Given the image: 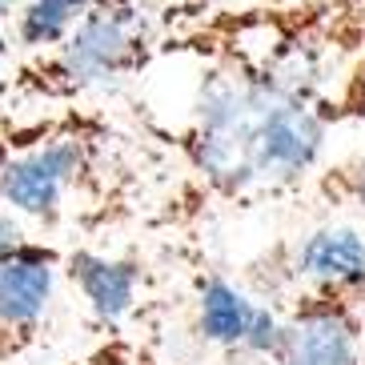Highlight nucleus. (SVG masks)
Segmentation results:
<instances>
[{"instance_id":"39448f33","label":"nucleus","mask_w":365,"mask_h":365,"mask_svg":"<svg viewBox=\"0 0 365 365\" xmlns=\"http://www.w3.org/2000/svg\"><path fill=\"white\" fill-rule=\"evenodd\" d=\"M269 281H257L249 289L257 297L273 293H317L337 297L361 309L365 305V233L354 225H317L285 241L269 253Z\"/></svg>"},{"instance_id":"ddd939ff","label":"nucleus","mask_w":365,"mask_h":365,"mask_svg":"<svg viewBox=\"0 0 365 365\" xmlns=\"http://www.w3.org/2000/svg\"><path fill=\"white\" fill-rule=\"evenodd\" d=\"M68 365H161V361L145 345L125 337V329H117V333H108V341H101L97 349H88L85 357H76Z\"/></svg>"},{"instance_id":"4468645a","label":"nucleus","mask_w":365,"mask_h":365,"mask_svg":"<svg viewBox=\"0 0 365 365\" xmlns=\"http://www.w3.org/2000/svg\"><path fill=\"white\" fill-rule=\"evenodd\" d=\"M24 237H29V225H24L16 213H9V209H0V261L9 257L12 249L21 245Z\"/></svg>"},{"instance_id":"9d476101","label":"nucleus","mask_w":365,"mask_h":365,"mask_svg":"<svg viewBox=\"0 0 365 365\" xmlns=\"http://www.w3.org/2000/svg\"><path fill=\"white\" fill-rule=\"evenodd\" d=\"M88 4H93V0H21V9L9 16L16 53L21 56L44 53V48H53L56 41H65L68 29L85 16Z\"/></svg>"},{"instance_id":"0eeeda50","label":"nucleus","mask_w":365,"mask_h":365,"mask_svg":"<svg viewBox=\"0 0 365 365\" xmlns=\"http://www.w3.org/2000/svg\"><path fill=\"white\" fill-rule=\"evenodd\" d=\"M269 365H361V309L337 297L293 293Z\"/></svg>"},{"instance_id":"1a4fd4ad","label":"nucleus","mask_w":365,"mask_h":365,"mask_svg":"<svg viewBox=\"0 0 365 365\" xmlns=\"http://www.w3.org/2000/svg\"><path fill=\"white\" fill-rule=\"evenodd\" d=\"M193 305H197V337L205 345L221 349V354H241V341L253 325L261 297L245 281H233L213 269V273L197 277Z\"/></svg>"},{"instance_id":"f8f14e48","label":"nucleus","mask_w":365,"mask_h":365,"mask_svg":"<svg viewBox=\"0 0 365 365\" xmlns=\"http://www.w3.org/2000/svg\"><path fill=\"white\" fill-rule=\"evenodd\" d=\"M317 113H322L329 125H345V120H365V53L349 61L337 85L317 101Z\"/></svg>"},{"instance_id":"7ed1b4c3","label":"nucleus","mask_w":365,"mask_h":365,"mask_svg":"<svg viewBox=\"0 0 365 365\" xmlns=\"http://www.w3.org/2000/svg\"><path fill=\"white\" fill-rule=\"evenodd\" d=\"M221 61L289 101H317L365 53V0L165 4L161 56Z\"/></svg>"},{"instance_id":"9b49d317","label":"nucleus","mask_w":365,"mask_h":365,"mask_svg":"<svg viewBox=\"0 0 365 365\" xmlns=\"http://www.w3.org/2000/svg\"><path fill=\"white\" fill-rule=\"evenodd\" d=\"M313 189H317L329 205L354 209V213L361 217V225H365V153L345 157V161L329 165V169L313 173Z\"/></svg>"},{"instance_id":"f03ea898","label":"nucleus","mask_w":365,"mask_h":365,"mask_svg":"<svg viewBox=\"0 0 365 365\" xmlns=\"http://www.w3.org/2000/svg\"><path fill=\"white\" fill-rule=\"evenodd\" d=\"M137 140L97 105L0 113V209L48 233L97 237L133 213Z\"/></svg>"},{"instance_id":"f3484780","label":"nucleus","mask_w":365,"mask_h":365,"mask_svg":"<svg viewBox=\"0 0 365 365\" xmlns=\"http://www.w3.org/2000/svg\"><path fill=\"white\" fill-rule=\"evenodd\" d=\"M161 4H189V0H161Z\"/></svg>"},{"instance_id":"423d86ee","label":"nucleus","mask_w":365,"mask_h":365,"mask_svg":"<svg viewBox=\"0 0 365 365\" xmlns=\"http://www.w3.org/2000/svg\"><path fill=\"white\" fill-rule=\"evenodd\" d=\"M61 265L65 249L33 233L0 261V365L21 361L41 341L61 285Z\"/></svg>"},{"instance_id":"20e7f679","label":"nucleus","mask_w":365,"mask_h":365,"mask_svg":"<svg viewBox=\"0 0 365 365\" xmlns=\"http://www.w3.org/2000/svg\"><path fill=\"white\" fill-rule=\"evenodd\" d=\"M161 0H93L65 41L12 61L0 76V113L88 105L93 97L120 93L161 61Z\"/></svg>"},{"instance_id":"f257e3e1","label":"nucleus","mask_w":365,"mask_h":365,"mask_svg":"<svg viewBox=\"0 0 365 365\" xmlns=\"http://www.w3.org/2000/svg\"><path fill=\"white\" fill-rule=\"evenodd\" d=\"M329 120L309 101H289L221 61H197L189 113L157 137L181 157L185 185L153 225L193 221L257 197H277L317 173Z\"/></svg>"},{"instance_id":"6e6552de","label":"nucleus","mask_w":365,"mask_h":365,"mask_svg":"<svg viewBox=\"0 0 365 365\" xmlns=\"http://www.w3.org/2000/svg\"><path fill=\"white\" fill-rule=\"evenodd\" d=\"M61 277H68V285L85 301L93 325L105 333L125 329L145 297V261L133 253H105L93 245H76L65 253Z\"/></svg>"},{"instance_id":"2eb2a0df","label":"nucleus","mask_w":365,"mask_h":365,"mask_svg":"<svg viewBox=\"0 0 365 365\" xmlns=\"http://www.w3.org/2000/svg\"><path fill=\"white\" fill-rule=\"evenodd\" d=\"M16 44H12V29H9V21H0V76L12 68V61H16Z\"/></svg>"},{"instance_id":"dca6fc26","label":"nucleus","mask_w":365,"mask_h":365,"mask_svg":"<svg viewBox=\"0 0 365 365\" xmlns=\"http://www.w3.org/2000/svg\"><path fill=\"white\" fill-rule=\"evenodd\" d=\"M16 9H21V0H0V21H9Z\"/></svg>"}]
</instances>
